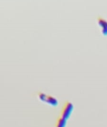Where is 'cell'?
<instances>
[{
    "label": "cell",
    "mask_w": 107,
    "mask_h": 127,
    "mask_svg": "<svg viewBox=\"0 0 107 127\" xmlns=\"http://www.w3.org/2000/svg\"><path fill=\"white\" fill-rule=\"evenodd\" d=\"M36 96L39 101L42 103H44L45 105H48L51 107L56 108L59 105V101L58 99L52 95L45 94L42 91H37L36 92Z\"/></svg>",
    "instance_id": "cell-1"
},
{
    "label": "cell",
    "mask_w": 107,
    "mask_h": 127,
    "mask_svg": "<svg viewBox=\"0 0 107 127\" xmlns=\"http://www.w3.org/2000/svg\"><path fill=\"white\" fill-rule=\"evenodd\" d=\"M74 110V104L71 102H70L69 100H66L63 103L60 111L57 117L61 118L63 120L68 121L70 119V117H71Z\"/></svg>",
    "instance_id": "cell-2"
},
{
    "label": "cell",
    "mask_w": 107,
    "mask_h": 127,
    "mask_svg": "<svg viewBox=\"0 0 107 127\" xmlns=\"http://www.w3.org/2000/svg\"><path fill=\"white\" fill-rule=\"evenodd\" d=\"M97 23L103 36L107 37V20L101 16L97 17Z\"/></svg>",
    "instance_id": "cell-3"
}]
</instances>
